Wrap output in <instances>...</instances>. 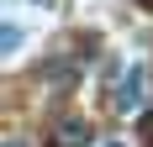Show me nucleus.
I'll return each mask as SVG.
<instances>
[{
	"label": "nucleus",
	"instance_id": "nucleus-1",
	"mask_svg": "<svg viewBox=\"0 0 153 147\" xmlns=\"http://www.w3.org/2000/svg\"><path fill=\"white\" fill-rule=\"evenodd\" d=\"M143 89H148V68H132L122 79V95H116V105H122V110H137L143 105Z\"/></svg>",
	"mask_w": 153,
	"mask_h": 147
}]
</instances>
